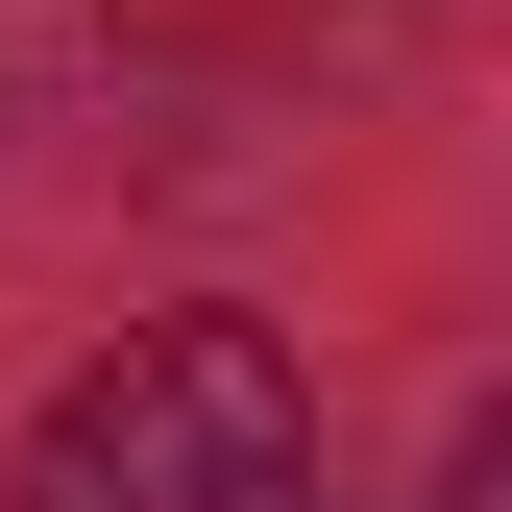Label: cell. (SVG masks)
I'll list each match as a JSON object with an SVG mask.
<instances>
[{
    "label": "cell",
    "instance_id": "6da1fadb",
    "mask_svg": "<svg viewBox=\"0 0 512 512\" xmlns=\"http://www.w3.org/2000/svg\"><path fill=\"white\" fill-rule=\"evenodd\" d=\"M25 512H317V391L269 317H147L25 439Z\"/></svg>",
    "mask_w": 512,
    "mask_h": 512
}]
</instances>
